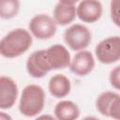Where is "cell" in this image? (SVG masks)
<instances>
[{"mask_svg":"<svg viewBox=\"0 0 120 120\" xmlns=\"http://www.w3.org/2000/svg\"><path fill=\"white\" fill-rule=\"evenodd\" d=\"M63 38L68 47L74 52L86 49L92 41L91 31L88 27L81 23H75L67 28L63 34Z\"/></svg>","mask_w":120,"mask_h":120,"instance_id":"3957f363","label":"cell"},{"mask_svg":"<svg viewBox=\"0 0 120 120\" xmlns=\"http://www.w3.org/2000/svg\"><path fill=\"white\" fill-rule=\"evenodd\" d=\"M98 112L104 116L113 119L120 118V95L114 91L102 92L96 100Z\"/></svg>","mask_w":120,"mask_h":120,"instance_id":"8992f818","label":"cell"},{"mask_svg":"<svg viewBox=\"0 0 120 120\" xmlns=\"http://www.w3.org/2000/svg\"><path fill=\"white\" fill-rule=\"evenodd\" d=\"M80 0H59L60 3H64V4H68V5H75Z\"/></svg>","mask_w":120,"mask_h":120,"instance_id":"ac0fdd59","label":"cell"},{"mask_svg":"<svg viewBox=\"0 0 120 120\" xmlns=\"http://www.w3.org/2000/svg\"><path fill=\"white\" fill-rule=\"evenodd\" d=\"M52 18L56 24L61 26L71 23L76 18L75 5H68L58 2L53 8Z\"/></svg>","mask_w":120,"mask_h":120,"instance_id":"4fadbf2b","label":"cell"},{"mask_svg":"<svg viewBox=\"0 0 120 120\" xmlns=\"http://www.w3.org/2000/svg\"><path fill=\"white\" fill-rule=\"evenodd\" d=\"M28 28L31 35L36 38L46 40L55 35L57 24L52 17L47 14H38L30 20Z\"/></svg>","mask_w":120,"mask_h":120,"instance_id":"5b68a950","label":"cell"},{"mask_svg":"<svg viewBox=\"0 0 120 120\" xmlns=\"http://www.w3.org/2000/svg\"><path fill=\"white\" fill-rule=\"evenodd\" d=\"M68 68L73 74L79 77L87 76L95 68V58L90 51H79L70 60Z\"/></svg>","mask_w":120,"mask_h":120,"instance_id":"ba28073f","label":"cell"},{"mask_svg":"<svg viewBox=\"0 0 120 120\" xmlns=\"http://www.w3.org/2000/svg\"><path fill=\"white\" fill-rule=\"evenodd\" d=\"M103 12V7L99 0H82L76 7V16L86 23L98 22Z\"/></svg>","mask_w":120,"mask_h":120,"instance_id":"9c48e42d","label":"cell"},{"mask_svg":"<svg viewBox=\"0 0 120 120\" xmlns=\"http://www.w3.org/2000/svg\"><path fill=\"white\" fill-rule=\"evenodd\" d=\"M45 106V92L38 84L26 85L21 94L19 111L26 117L38 115Z\"/></svg>","mask_w":120,"mask_h":120,"instance_id":"7a4b0ae2","label":"cell"},{"mask_svg":"<svg viewBox=\"0 0 120 120\" xmlns=\"http://www.w3.org/2000/svg\"><path fill=\"white\" fill-rule=\"evenodd\" d=\"M54 117L58 120H74L80 116V108L71 100H61L56 103L53 110Z\"/></svg>","mask_w":120,"mask_h":120,"instance_id":"5bb4252c","label":"cell"},{"mask_svg":"<svg viewBox=\"0 0 120 120\" xmlns=\"http://www.w3.org/2000/svg\"><path fill=\"white\" fill-rule=\"evenodd\" d=\"M33 43L29 31L16 28L0 39V55L5 58H16L26 52Z\"/></svg>","mask_w":120,"mask_h":120,"instance_id":"6da1fadb","label":"cell"},{"mask_svg":"<svg viewBox=\"0 0 120 120\" xmlns=\"http://www.w3.org/2000/svg\"><path fill=\"white\" fill-rule=\"evenodd\" d=\"M111 19L116 26H120V17H119V0H111L110 4Z\"/></svg>","mask_w":120,"mask_h":120,"instance_id":"2e32d148","label":"cell"},{"mask_svg":"<svg viewBox=\"0 0 120 120\" xmlns=\"http://www.w3.org/2000/svg\"><path fill=\"white\" fill-rule=\"evenodd\" d=\"M98 61L104 65L116 63L120 59V37L112 36L99 41L95 48Z\"/></svg>","mask_w":120,"mask_h":120,"instance_id":"277c9868","label":"cell"},{"mask_svg":"<svg viewBox=\"0 0 120 120\" xmlns=\"http://www.w3.org/2000/svg\"><path fill=\"white\" fill-rule=\"evenodd\" d=\"M18 85L8 76H0V109L8 110L13 107L18 98Z\"/></svg>","mask_w":120,"mask_h":120,"instance_id":"30bf717a","label":"cell"},{"mask_svg":"<svg viewBox=\"0 0 120 120\" xmlns=\"http://www.w3.org/2000/svg\"><path fill=\"white\" fill-rule=\"evenodd\" d=\"M27 73L36 79H40L47 75L52 69L46 57V50L33 52L26 60Z\"/></svg>","mask_w":120,"mask_h":120,"instance_id":"52a82bcc","label":"cell"},{"mask_svg":"<svg viewBox=\"0 0 120 120\" xmlns=\"http://www.w3.org/2000/svg\"><path fill=\"white\" fill-rule=\"evenodd\" d=\"M109 80H110L111 85L115 90H119L120 88V66H116L114 68L111 70Z\"/></svg>","mask_w":120,"mask_h":120,"instance_id":"e0dca14e","label":"cell"},{"mask_svg":"<svg viewBox=\"0 0 120 120\" xmlns=\"http://www.w3.org/2000/svg\"><path fill=\"white\" fill-rule=\"evenodd\" d=\"M20 0H0V18L9 20L18 15Z\"/></svg>","mask_w":120,"mask_h":120,"instance_id":"9a60e30c","label":"cell"},{"mask_svg":"<svg viewBox=\"0 0 120 120\" xmlns=\"http://www.w3.org/2000/svg\"><path fill=\"white\" fill-rule=\"evenodd\" d=\"M46 57L52 70L68 68L71 60L69 52L61 44H53L46 49Z\"/></svg>","mask_w":120,"mask_h":120,"instance_id":"8fae6325","label":"cell"},{"mask_svg":"<svg viewBox=\"0 0 120 120\" xmlns=\"http://www.w3.org/2000/svg\"><path fill=\"white\" fill-rule=\"evenodd\" d=\"M48 89L50 94L55 98H63L70 93L71 83L69 79L64 74H55L51 77Z\"/></svg>","mask_w":120,"mask_h":120,"instance_id":"7c38bea8","label":"cell"},{"mask_svg":"<svg viewBox=\"0 0 120 120\" xmlns=\"http://www.w3.org/2000/svg\"><path fill=\"white\" fill-rule=\"evenodd\" d=\"M6 119H9V120H11V116L8 115V114L6 113V112H0V120H6Z\"/></svg>","mask_w":120,"mask_h":120,"instance_id":"d6986e66","label":"cell"}]
</instances>
